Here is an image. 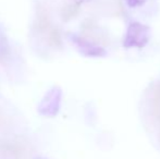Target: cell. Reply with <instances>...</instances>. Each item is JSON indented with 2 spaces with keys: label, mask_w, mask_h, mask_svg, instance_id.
Wrapping results in <instances>:
<instances>
[{
  "label": "cell",
  "mask_w": 160,
  "mask_h": 159,
  "mask_svg": "<svg viewBox=\"0 0 160 159\" xmlns=\"http://www.w3.org/2000/svg\"><path fill=\"white\" fill-rule=\"evenodd\" d=\"M62 100V89L59 86L49 88L37 106V111L40 116L53 118L59 113Z\"/></svg>",
  "instance_id": "obj_1"
},
{
  "label": "cell",
  "mask_w": 160,
  "mask_h": 159,
  "mask_svg": "<svg viewBox=\"0 0 160 159\" xmlns=\"http://www.w3.org/2000/svg\"><path fill=\"white\" fill-rule=\"evenodd\" d=\"M150 38V28L145 24L133 22L128 25L123 40L125 48H143L148 44Z\"/></svg>",
  "instance_id": "obj_2"
},
{
  "label": "cell",
  "mask_w": 160,
  "mask_h": 159,
  "mask_svg": "<svg viewBox=\"0 0 160 159\" xmlns=\"http://www.w3.org/2000/svg\"><path fill=\"white\" fill-rule=\"evenodd\" d=\"M125 2L130 8H137V7L143 6L146 2V0H125Z\"/></svg>",
  "instance_id": "obj_5"
},
{
  "label": "cell",
  "mask_w": 160,
  "mask_h": 159,
  "mask_svg": "<svg viewBox=\"0 0 160 159\" xmlns=\"http://www.w3.org/2000/svg\"><path fill=\"white\" fill-rule=\"evenodd\" d=\"M154 111L156 116L160 118V86L157 87L155 92V98H154Z\"/></svg>",
  "instance_id": "obj_4"
},
{
  "label": "cell",
  "mask_w": 160,
  "mask_h": 159,
  "mask_svg": "<svg viewBox=\"0 0 160 159\" xmlns=\"http://www.w3.org/2000/svg\"><path fill=\"white\" fill-rule=\"evenodd\" d=\"M71 39L73 44L78 47L80 52L82 55L86 56V57H93V58H100L105 57L106 51L102 47L98 46V45L94 44V42H89V40L83 38V37L76 36V35H72Z\"/></svg>",
  "instance_id": "obj_3"
}]
</instances>
